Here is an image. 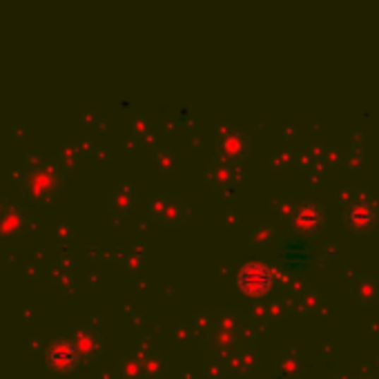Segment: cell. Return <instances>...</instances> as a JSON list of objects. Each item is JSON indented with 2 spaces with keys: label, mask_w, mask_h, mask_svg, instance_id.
Returning <instances> with one entry per match:
<instances>
[{
  "label": "cell",
  "mask_w": 379,
  "mask_h": 379,
  "mask_svg": "<svg viewBox=\"0 0 379 379\" xmlns=\"http://www.w3.org/2000/svg\"><path fill=\"white\" fill-rule=\"evenodd\" d=\"M236 284L241 288V292L250 294V297H261L272 286V270L259 261L246 263L236 275Z\"/></svg>",
  "instance_id": "6da1fadb"
},
{
  "label": "cell",
  "mask_w": 379,
  "mask_h": 379,
  "mask_svg": "<svg viewBox=\"0 0 379 379\" xmlns=\"http://www.w3.org/2000/svg\"><path fill=\"white\" fill-rule=\"evenodd\" d=\"M377 205L373 203V201H368V199H359V201H355L353 205H350L348 210H346V226L353 230V232H359V234H363V232H368L375 223H377Z\"/></svg>",
  "instance_id": "7a4b0ae2"
},
{
  "label": "cell",
  "mask_w": 379,
  "mask_h": 379,
  "mask_svg": "<svg viewBox=\"0 0 379 379\" xmlns=\"http://www.w3.org/2000/svg\"><path fill=\"white\" fill-rule=\"evenodd\" d=\"M321 221H324V215L315 203H301L292 215V226L297 232L311 234L315 230H319Z\"/></svg>",
  "instance_id": "3957f363"
},
{
  "label": "cell",
  "mask_w": 379,
  "mask_h": 379,
  "mask_svg": "<svg viewBox=\"0 0 379 379\" xmlns=\"http://www.w3.org/2000/svg\"><path fill=\"white\" fill-rule=\"evenodd\" d=\"M76 363V348L69 342H56L49 350V366L54 371H72Z\"/></svg>",
  "instance_id": "277c9868"
}]
</instances>
